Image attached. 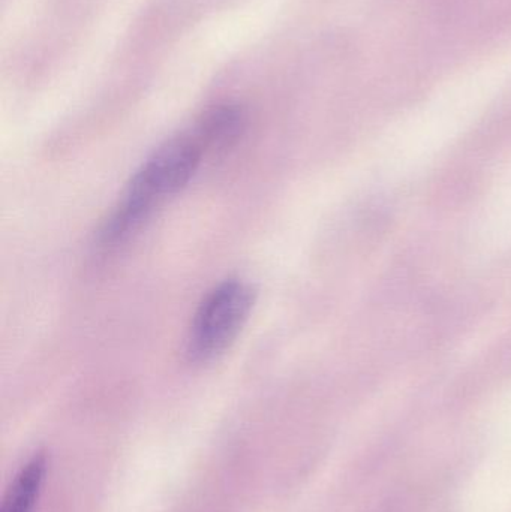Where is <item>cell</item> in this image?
<instances>
[{
    "mask_svg": "<svg viewBox=\"0 0 511 512\" xmlns=\"http://www.w3.org/2000/svg\"><path fill=\"white\" fill-rule=\"evenodd\" d=\"M246 128V113L240 105L221 104L207 110L192 134L206 150H225L237 143Z\"/></svg>",
    "mask_w": 511,
    "mask_h": 512,
    "instance_id": "cell-3",
    "label": "cell"
},
{
    "mask_svg": "<svg viewBox=\"0 0 511 512\" xmlns=\"http://www.w3.org/2000/svg\"><path fill=\"white\" fill-rule=\"evenodd\" d=\"M254 303V289L243 280H225L213 288L192 321L189 358L195 363H207L224 354L248 322Z\"/></svg>",
    "mask_w": 511,
    "mask_h": 512,
    "instance_id": "cell-2",
    "label": "cell"
},
{
    "mask_svg": "<svg viewBox=\"0 0 511 512\" xmlns=\"http://www.w3.org/2000/svg\"><path fill=\"white\" fill-rule=\"evenodd\" d=\"M47 472V453L36 451L12 478L0 512H35Z\"/></svg>",
    "mask_w": 511,
    "mask_h": 512,
    "instance_id": "cell-4",
    "label": "cell"
},
{
    "mask_svg": "<svg viewBox=\"0 0 511 512\" xmlns=\"http://www.w3.org/2000/svg\"><path fill=\"white\" fill-rule=\"evenodd\" d=\"M204 149L194 134L165 141L132 177L122 201L102 231L105 243L119 242L140 227L165 198L182 191L203 158Z\"/></svg>",
    "mask_w": 511,
    "mask_h": 512,
    "instance_id": "cell-1",
    "label": "cell"
}]
</instances>
